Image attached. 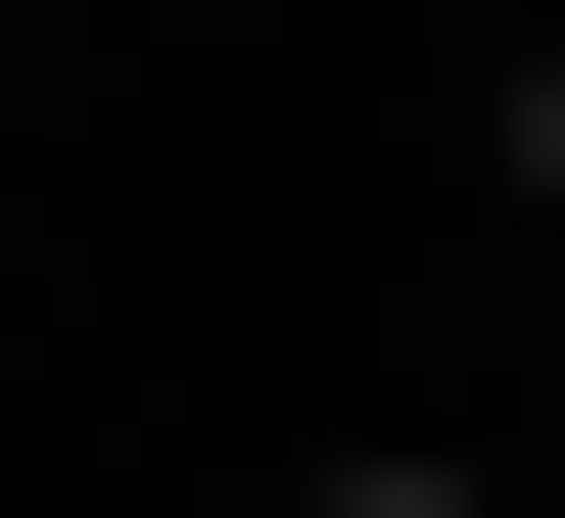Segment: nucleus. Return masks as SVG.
I'll use <instances>...</instances> for the list:
<instances>
[{"label":"nucleus","mask_w":565,"mask_h":518,"mask_svg":"<svg viewBox=\"0 0 565 518\" xmlns=\"http://www.w3.org/2000/svg\"><path fill=\"white\" fill-rule=\"evenodd\" d=\"M330 518H471V472H330Z\"/></svg>","instance_id":"1"}]
</instances>
